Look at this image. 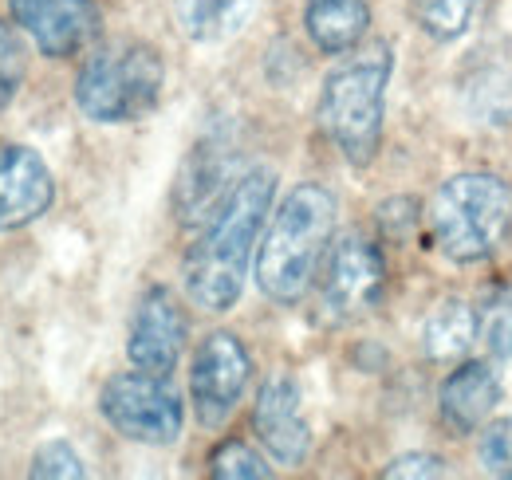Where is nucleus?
Returning <instances> with one entry per match:
<instances>
[{"instance_id": "obj_3", "label": "nucleus", "mask_w": 512, "mask_h": 480, "mask_svg": "<svg viewBox=\"0 0 512 480\" xmlns=\"http://www.w3.org/2000/svg\"><path fill=\"white\" fill-rule=\"evenodd\" d=\"M390 75H394V52L390 44H375L355 60L339 63L323 79L320 126L351 166H367L379 154Z\"/></svg>"}, {"instance_id": "obj_20", "label": "nucleus", "mask_w": 512, "mask_h": 480, "mask_svg": "<svg viewBox=\"0 0 512 480\" xmlns=\"http://www.w3.org/2000/svg\"><path fill=\"white\" fill-rule=\"evenodd\" d=\"M209 473L221 480H260L272 477L268 461L256 453L253 445L245 441H221L213 453H209Z\"/></svg>"}, {"instance_id": "obj_19", "label": "nucleus", "mask_w": 512, "mask_h": 480, "mask_svg": "<svg viewBox=\"0 0 512 480\" xmlns=\"http://www.w3.org/2000/svg\"><path fill=\"white\" fill-rule=\"evenodd\" d=\"M469 107L485 122H509L512 119V75L505 71V63L469 75Z\"/></svg>"}, {"instance_id": "obj_11", "label": "nucleus", "mask_w": 512, "mask_h": 480, "mask_svg": "<svg viewBox=\"0 0 512 480\" xmlns=\"http://www.w3.org/2000/svg\"><path fill=\"white\" fill-rule=\"evenodd\" d=\"M253 429L272 461L300 465L312 449V429L304 418V394L292 374H272L253 406Z\"/></svg>"}, {"instance_id": "obj_25", "label": "nucleus", "mask_w": 512, "mask_h": 480, "mask_svg": "<svg viewBox=\"0 0 512 480\" xmlns=\"http://www.w3.org/2000/svg\"><path fill=\"white\" fill-rule=\"evenodd\" d=\"M446 461L438 453H402L383 469V477H442Z\"/></svg>"}, {"instance_id": "obj_23", "label": "nucleus", "mask_w": 512, "mask_h": 480, "mask_svg": "<svg viewBox=\"0 0 512 480\" xmlns=\"http://www.w3.org/2000/svg\"><path fill=\"white\" fill-rule=\"evenodd\" d=\"M477 453H481L485 473H493V477H512V418H497L493 425H485Z\"/></svg>"}, {"instance_id": "obj_5", "label": "nucleus", "mask_w": 512, "mask_h": 480, "mask_svg": "<svg viewBox=\"0 0 512 480\" xmlns=\"http://www.w3.org/2000/svg\"><path fill=\"white\" fill-rule=\"evenodd\" d=\"M166 87V63L158 48L123 40L99 48L75 75V107L99 126H123L146 119Z\"/></svg>"}, {"instance_id": "obj_15", "label": "nucleus", "mask_w": 512, "mask_h": 480, "mask_svg": "<svg viewBox=\"0 0 512 480\" xmlns=\"http://www.w3.org/2000/svg\"><path fill=\"white\" fill-rule=\"evenodd\" d=\"M304 28L323 56H347L363 44L371 28V4L367 0H308Z\"/></svg>"}, {"instance_id": "obj_2", "label": "nucleus", "mask_w": 512, "mask_h": 480, "mask_svg": "<svg viewBox=\"0 0 512 480\" xmlns=\"http://www.w3.org/2000/svg\"><path fill=\"white\" fill-rule=\"evenodd\" d=\"M335 233V197L308 181L296 185L272 213L268 233L256 248V284L268 300L300 303L316 284Z\"/></svg>"}, {"instance_id": "obj_12", "label": "nucleus", "mask_w": 512, "mask_h": 480, "mask_svg": "<svg viewBox=\"0 0 512 480\" xmlns=\"http://www.w3.org/2000/svg\"><path fill=\"white\" fill-rule=\"evenodd\" d=\"M56 201V181L48 162L32 146H0V233L28 229Z\"/></svg>"}, {"instance_id": "obj_21", "label": "nucleus", "mask_w": 512, "mask_h": 480, "mask_svg": "<svg viewBox=\"0 0 512 480\" xmlns=\"http://www.w3.org/2000/svg\"><path fill=\"white\" fill-rule=\"evenodd\" d=\"M24 40L16 36L12 24L0 20V111L16 99L20 83H24Z\"/></svg>"}, {"instance_id": "obj_1", "label": "nucleus", "mask_w": 512, "mask_h": 480, "mask_svg": "<svg viewBox=\"0 0 512 480\" xmlns=\"http://www.w3.org/2000/svg\"><path fill=\"white\" fill-rule=\"evenodd\" d=\"M272 197H276V174L249 170L237 178L229 197L213 209L205 233L190 244L186 264H182L186 292L197 307L229 311L241 300L264 217L272 213Z\"/></svg>"}, {"instance_id": "obj_8", "label": "nucleus", "mask_w": 512, "mask_h": 480, "mask_svg": "<svg viewBox=\"0 0 512 480\" xmlns=\"http://www.w3.org/2000/svg\"><path fill=\"white\" fill-rule=\"evenodd\" d=\"M249 374L253 359L233 331H213L209 339H201L190 366V402L205 429H217L233 418L245 398Z\"/></svg>"}, {"instance_id": "obj_7", "label": "nucleus", "mask_w": 512, "mask_h": 480, "mask_svg": "<svg viewBox=\"0 0 512 480\" xmlns=\"http://www.w3.org/2000/svg\"><path fill=\"white\" fill-rule=\"evenodd\" d=\"M386 288V260L371 237L347 233L339 237L320 272V307L327 323H351L367 311H375Z\"/></svg>"}, {"instance_id": "obj_14", "label": "nucleus", "mask_w": 512, "mask_h": 480, "mask_svg": "<svg viewBox=\"0 0 512 480\" xmlns=\"http://www.w3.org/2000/svg\"><path fill=\"white\" fill-rule=\"evenodd\" d=\"M501 402V382L489 362H461L438 390V414L449 433H473Z\"/></svg>"}, {"instance_id": "obj_13", "label": "nucleus", "mask_w": 512, "mask_h": 480, "mask_svg": "<svg viewBox=\"0 0 512 480\" xmlns=\"http://www.w3.org/2000/svg\"><path fill=\"white\" fill-rule=\"evenodd\" d=\"M237 185V154L225 138H205L193 146L186 158L178 185H174V209L178 221H209L213 209L229 197V189Z\"/></svg>"}, {"instance_id": "obj_17", "label": "nucleus", "mask_w": 512, "mask_h": 480, "mask_svg": "<svg viewBox=\"0 0 512 480\" xmlns=\"http://www.w3.org/2000/svg\"><path fill=\"white\" fill-rule=\"evenodd\" d=\"M481 335V319L477 311L465 300H442L430 315H426V327H422V347L426 355L438 362L461 359Z\"/></svg>"}, {"instance_id": "obj_16", "label": "nucleus", "mask_w": 512, "mask_h": 480, "mask_svg": "<svg viewBox=\"0 0 512 480\" xmlns=\"http://www.w3.org/2000/svg\"><path fill=\"white\" fill-rule=\"evenodd\" d=\"M256 0H174V24L190 44H225L245 32Z\"/></svg>"}, {"instance_id": "obj_9", "label": "nucleus", "mask_w": 512, "mask_h": 480, "mask_svg": "<svg viewBox=\"0 0 512 480\" xmlns=\"http://www.w3.org/2000/svg\"><path fill=\"white\" fill-rule=\"evenodd\" d=\"M186 311L178 296L166 284H154L142 292V300L134 303L127 331V359L134 362V370L170 378L182 362L186 351Z\"/></svg>"}, {"instance_id": "obj_6", "label": "nucleus", "mask_w": 512, "mask_h": 480, "mask_svg": "<svg viewBox=\"0 0 512 480\" xmlns=\"http://www.w3.org/2000/svg\"><path fill=\"white\" fill-rule=\"evenodd\" d=\"M99 414L115 433L138 445H174L186 425L182 394L170 386V378L146 370L107 378L99 390Z\"/></svg>"}, {"instance_id": "obj_10", "label": "nucleus", "mask_w": 512, "mask_h": 480, "mask_svg": "<svg viewBox=\"0 0 512 480\" xmlns=\"http://www.w3.org/2000/svg\"><path fill=\"white\" fill-rule=\"evenodd\" d=\"M8 16L52 60L83 52L99 36L95 0H8Z\"/></svg>"}, {"instance_id": "obj_4", "label": "nucleus", "mask_w": 512, "mask_h": 480, "mask_svg": "<svg viewBox=\"0 0 512 480\" xmlns=\"http://www.w3.org/2000/svg\"><path fill=\"white\" fill-rule=\"evenodd\" d=\"M434 244L457 264L489 260L512 233V185L497 174H457L430 201Z\"/></svg>"}, {"instance_id": "obj_24", "label": "nucleus", "mask_w": 512, "mask_h": 480, "mask_svg": "<svg viewBox=\"0 0 512 480\" xmlns=\"http://www.w3.org/2000/svg\"><path fill=\"white\" fill-rule=\"evenodd\" d=\"M32 477H87L83 457L75 453L71 441H44L32 457Z\"/></svg>"}, {"instance_id": "obj_18", "label": "nucleus", "mask_w": 512, "mask_h": 480, "mask_svg": "<svg viewBox=\"0 0 512 480\" xmlns=\"http://www.w3.org/2000/svg\"><path fill=\"white\" fill-rule=\"evenodd\" d=\"M477 8H481V0H414V20L430 40L449 44L469 32Z\"/></svg>"}, {"instance_id": "obj_22", "label": "nucleus", "mask_w": 512, "mask_h": 480, "mask_svg": "<svg viewBox=\"0 0 512 480\" xmlns=\"http://www.w3.org/2000/svg\"><path fill=\"white\" fill-rule=\"evenodd\" d=\"M481 339L489 343V351H493L497 359L512 362V288H501V292L493 296L485 319H481Z\"/></svg>"}]
</instances>
